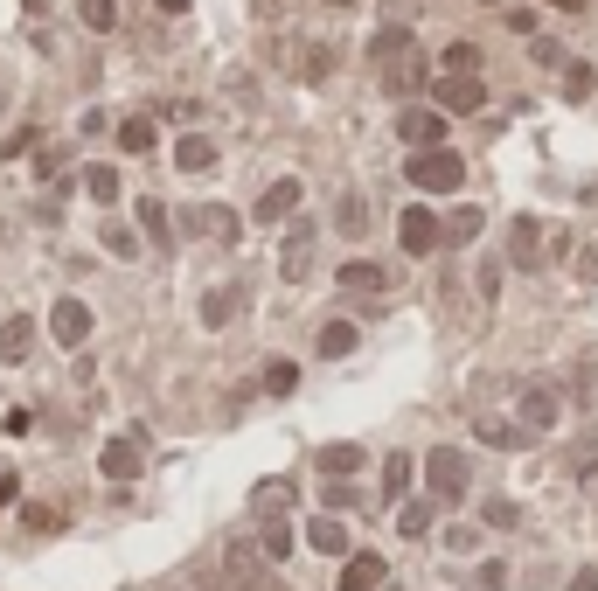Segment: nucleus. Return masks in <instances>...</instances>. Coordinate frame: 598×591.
Instances as JSON below:
<instances>
[{"label": "nucleus", "mask_w": 598, "mask_h": 591, "mask_svg": "<svg viewBox=\"0 0 598 591\" xmlns=\"http://www.w3.org/2000/svg\"><path fill=\"white\" fill-rule=\"evenodd\" d=\"M404 181H411L418 195H459V188H466V160L452 147H418L404 160Z\"/></svg>", "instance_id": "obj_1"}, {"label": "nucleus", "mask_w": 598, "mask_h": 591, "mask_svg": "<svg viewBox=\"0 0 598 591\" xmlns=\"http://www.w3.org/2000/svg\"><path fill=\"white\" fill-rule=\"evenodd\" d=\"M299 202H306V181H299V174H279V181L258 188L251 223H258V230H279V223H293V216H299Z\"/></svg>", "instance_id": "obj_2"}, {"label": "nucleus", "mask_w": 598, "mask_h": 591, "mask_svg": "<svg viewBox=\"0 0 598 591\" xmlns=\"http://www.w3.org/2000/svg\"><path fill=\"white\" fill-rule=\"evenodd\" d=\"M397 244H404L411 258H432V251L446 244V223H439V209H432V202H411V209L397 216Z\"/></svg>", "instance_id": "obj_3"}, {"label": "nucleus", "mask_w": 598, "mask_h": 591, "mask_svg": "<svg viewBox=\"0 0 598 591\" xmlns=\"http://www.w3.org/2000/svg\"><path fill=\"white\" fill-rule=\"evenodd\" d=\"M432 105H439L446 119H466V112L487 105V84H480V77H459V70H439V77H432Z\"/></svg>", "instance_id": "obj_4"}, {"label": "nucleus", "mask_w": 598, "mask_h": 591, "mask_svg": "<svg viewBox=\"0 0 598 591\" xmlns=\"http://www.w3.org/2000/svg\"><path fill=\"white\" fill-rule=\"evenodd\" d=\"M446 133H452V119L439 112V105H404L397 112V140L418 153V147H446Z\"/></svg>", "instance_id": "obj_5"}, {"label": "nucleus", "mask_w": 598, "mask_h": 591, "mask_svg": "<svg viewBox=\"0 0 598 591\" xmlns=\"http://www.w3.org/2000/svg\"><path fill=\"white\" fill-rule=\"evenodd\" d=\"M77 188H84L98 209L126 202V174H119V160H84V167H77Z\"/></svg>", "instance_id": "obj_6"}, {"label": "nucleus", "mask_w": 598, "mask_h": 591, "mask_svg": "<svg viewBox=\"0 0 598 591\" xmlns=\"http://www.w3.org/2000/svg\"><path fill=\"white\" fill-rule=\"evenodd\" d=\"M216 160H223V147H216V133H202V126H188V133L174 140V167H181L188 181H195V174H209Z\"/></svg>", "instance_id": "obj_7"}, {"label": "nucleus", "mask_w": 598, "mask_h": 591, "mask_svg": "<svg viewBox=\"0 0 598 591\" xmlns=\"http://www.w3.org/2000/svg\"><path fill=\"white\" fill-rule=\"evenodd\" d=\"M425 480H432V501H459L466 494V452H432L425 459Z\"/></svg>", "instance_id": "obj_8"}, {"label": "nucleus", "mask_w": 598, "mask_h": 591, "mask_svg": "<svg viewBox=\"0 0 598 591\" xmlns=\"http://www.w3.org/2000/svg\"><path fill=\"white\" fill-rule=\"evenodd\" d=\"M112 147L126 153V160L153 153V147H160V119H153V112H126V119L112 126Z\"/></svg>", "instance_id": "obj_9"}, {"label": "nucleus", "mask_w": 598, "mask_h": 591, "mask_svg": "<svg viewBox=\"0 0 598 591\" xmlns=\"http://www.w3.org/2000/svg\"><path fill=\"white\" fill-rule=\"evenodd\" d=\"M411 49H418V42H411V28H404V21H383V28L369 35V63H376V70H390V63H404Z\"/></svg>", "instance_id": "obj_10"}, {"label": "nucleus", "mask_w": 598, "mask_h": 591, "mask_svg": "<svg viewBox=\"0 0 598 591\" xmlns=\"http://www.w3.org/2000/svg\"><path fill=\"white\" fill-rule=\"evenodd\" d=\"M508 258H515L522 272L543 265V223H536V216H515V230H508Z\"/></svg>", "instance_id": "obj_11"}, {"label": "nucleus", "mask_w": 598, "mask_h": 591, "mask_svg": "<svg viewBox=\"0 0 598 591\" xmlns=\"http://www.w3.org/2000/svg\"><path fill=\"white\" fill-rule=\"evenodd\" d=\"M334 286H341V293H390V272H383L376 258H348V265L334 272Z\"/></svg>", "instance_id": "obj_12"}, {"label": "nucleus", "mask_w": 598, "mask_h": 591, "mask_svg": "<svg viewBox=\"0 0 598 591\" xmlns=\"http://www.w3.org/2000/svg\"><path fill=\"white\" fill-rule=\"evenodd\" d=\"M49 334H56L63 348H77V341L91 334V306H84V299H56V313H49Z\"/></svg>", "instance_id": "obj_13"}, {"label": "nucleus", "mask_w": 598, "mask_h": 591, "mask_svg": "<svg viewBox=\"0 0 598 591\" xmlns=\"http://www.w3.org/2000/svg\"><path fill=\"white\" fill-rule=\"evenodd\" d=\"M133 223H140V237H147V244H160V251H167L174 216H167V202H160V195H140V202H133Z\"/></svg>", "instance_id": "obj_14"}, {"label": "nucleus", "mask_w": 598, "mask_h": 591, "mask_svg": "<svg viewBox=\"0 0 598 591\" xmlns=\"http://www.w3.org/2000/svg\"><path fill=\"white\" fill-rule=\"evenodd\" d=\"M550 425H557V390L529 383L522 390V432H550Z\"/></svg>", "instance_id": "obj_15"}, {"label": "nucleus", "mask_w": 598, "mask_h": 591, "mask_svg": "<svg viewBox=\"0 0 598 591\" xmlns=\"http://www.w3.org/2000/svg\"><path fill=\"white\" fill-rule=\"evenodd\" d=\"M202 230H209V237H216L223 251H230V244H244V216H237L230 202H216V209H202Z\"/></svg>", "instance_id": "obj_16"}, {"label": "nucleus", "mask_w": 598, "mask_h": 591, "mask_svg": "<svg viewBox=\"0 0 598 591\" xmlns=\"http://www.w3.org/2000/svg\"><path fill=\"white\" fill-rule=\"evenodd\" d=\"M77 28L84 35H119V0H77Z\"/></svg>", "instance_id": "obj_17"}, {"label": "nucleus", "mask_w": 598, "mask_h": 591, "mask_svg": "<svg viewBox=\"0 0 598 591\" xmlns=\"http://www.w3.org/2000/svg\"><path fill=\"white\" fill-rule=\"evenodd\" d=\"M28 341H35V320H28V313L0 320V362H21V355H28Z\"/></svg>", "instance_id": "obj_18"}, {"label": "nucleus", "mask_w": 598, "mask_h": 591, "mask_svg": "<svg viewBox=\"0 0 598 591\" xmlns=\"http://www.w3.org/2000/svg\"><path fill=\"white\" fill-rule=\"evenodd\" d=\"M376 585H383V557H369V550H362V557H348L341 591H376Z\"/></svg>", "instance_id": "obj_19"}, {"label": "nucleus", "mask_w": 598, "mask_h": 591, "mask_svg": "<svg viewBox=\"0 0 598 591\" xmlns=\"http://www.w3.org/2000/svg\"><path fill=\"white\" fill-rule=\"evenodd\" d=\"M334 230H341V237H362V230H369V202H362L355 188L334 202Z\"/></svg>", "instance_id": "obj_20"}, {"label": "nucleus", "mask_w": 598, "mask_h": 591, "mask_svg": "<svg viewBox=\"0 0 598 591\" xmlns=\"http://www.w3.org/2000/svg\"><path fill=\"white\" fill-rule=\"evenodd\" d=\"M306 543L327 550V557H341V550H348V529H341L334 515H313V522H306Z\"/></svg>", "instance_id": "obj_21"}, {"label": "nucleus", "mask_w": 598, "mask_h": 591, "mask_svg": "<svg viewBox=\"0 0 598 591\" xmlns=\"http://www.w3.org/2000/svg\"><path fill=\"white\" fill-rule=\"evenodd\" d=\"M140 244H147V237H140V223H105V251H112V258H126V265H133V258H140Z\"/></svg>", "instance_id": "obj_22"}, {"label": "nucleus", "mask_w": 598, "mask_h": 591, "mask_svg": "<svg viewBox=\"0 0 598 591\" xmlns=\"http://www.w3.org/2000/svg\"><path fill=\"white\" fill-rule=\"evenodd\" d=\"M313 348H320V355H355V327H348V320H327V327L313 334Z\"/></svg>", "instance_id": "obj_23"}, {"label": "nucleus", "mask_w": 598, "mask_h": 591, "mask_svg": "<svg viewBox=\"0 0 598 591\" xmlns=\"http://www.w3.org/2000/svg\"><path fill=\"white\" fill-rule=\"evenodd\" d=\"M480 223H487V216H480L473 202H466V209H452V216H446V244H473V237H480Z\"/></svg>", "instance_id": "obj_24"}, {"label": "nucleus", "mask_w": 598, "mask_h": 591, "mask_svg": "<svg viewBox=\"0 0 598 591\" xmlns=\"http://www.w3.org/2000/svg\"><path fill=\"white\" fill-rule=\"evenodd\" d=\"M362 466V445H320V473H355Z\"/></svg>", "instance_id": "obj_25"}, {"label": "nucleus", "mask_w": 598, "mask_h": 591, "mask_svg": "<svg viewBox=\"0 0 598 591\" xmlns=\"http://www.w3.org/2000/svg\"><path fill=\"white\" fill-rule=\"evenodd\" d=\"M439 70H459V77H480V49H473V42H452L446 56H439Z\"/></svg>", "instance_id": "obj_26"}, {"label": "nucleus", "mask_w": 598, "mask_h": 591, "mask_svg": "<svg viewBox=\"0 0 598 591\" xmlns=\"http://www.w3.org/2000/svg\"><path fill=\"white\" fill-rule=\"evenodd\" d=\"M473 432H480V445H522V425H508V418H480Z\"/></svg>", "instance_id": "obj_27"}, {"label": "nucleus", "mask_w": 598, "mask_h": 591, "mask_svg": "<svg viewBox=\"0 0 598 591\" xmlns=\"http://www.w3.org/2000/svg\"><path fill=\"white\" fill-rule=\"evenodd\" d=\"M112 126H119V119H112L105 105H84V112H77V140H98V133H112Z\"/></svg>", "instance_id": "obj_28"}, {"label": "nucleus", "mask_w": 598, "mask_h": 591, "mask_svg": "<svg viewBox=\"0 0 598 591\" xmlns=\"http://www.w3.org/2000/svg\"><path fill=\"white\" fill-rule=\"evenodd\" d=\"M98 466H105L112 480H133V473H140V459H133V445H112V452H105Z\"/></svg>", "instance_id": "obj_29"}, {"label": "nucleus", "mask_w": 598, "mask_h": 591, "mask_svg": "<svg viewBox=\"0 0 598 591\" xmlns=\"http://www.w3.org/2000/svg\"><path fill=\"white\" fill-rule=\"evenodd\" d=\"M397 529H404V536H425V529H432V501H404Z\"/></svg>", "instance_id": "obj_30"}, {"label": "nucleus", "mask_w": 598, "mask_h": 591, "mask_svg": "<svg viewBox=\"0 0 598 591\" xmlns=\"http://www.w3.org/2000/svg\"><path fill=\"white\" fill-rule=\"evenodd\" d=\"M230 293H237V286H223V293H209V299H202V320H209V327H223V320L237 313V299H230Z\"/></svg>", "instance_id": "obj_31"}, {"label": "nucleus", "mask_w": 598, "mask_h": 591, "mask_svg": "<svg viewBox=\"0 0 598 591\" xmlns=\"http://www.w3.org/2000/svg\"><path fill=\"white\" fill-rule=\"evenodd\" d=\"M320 77H334V49H327V42L306 49V84H320Z\"/></svg>", "instance_id": "obj_32"}, {"label": "nucleus", "mask_w": 598, "mask_h": 591, "mask_svg": "<svg viewBox=\"0 0 598 591\" xmlns=\"http://www.w3.org/2000/svg\"><path fill=\"white\" fill-rule=\"evenodd\" d=\"M564 98H592V70H585V63L564 70Z\"/></svg>", "instance_id": "obj_33"}, {"label": "nucleus", "mask_w": 598, "mask_h": 591, "mask_svg": "<svg viewBox=\"0 0 598 591\" xmlns=\"http://www.w3.org/2000/svg\"><path fill=\"white\" fill-rule=\"evenodd\" d=\"M473 578H480V591H501V585H508V564H501V557H487Z\"/></svg>", "instance_id": "obj_34"}, {"label": "nucleus", "mask_w": 598, "mask_h": 591, "mask_svg": "<svg viewBox=\"0 0 598 591\" xmlns=\"http://www.w3.org/2000/svg\"><path fill=\"white\" fill-rule=\"evenodd\" d=\"M404 480H411V466H404V459H390V466H383V494H404Z\"/></svg>", "instance_id": "obj_35"}, {"label": "nucleus", "mask_w": 598, "mask_h": 591, "mask_svg": "<svg viewBox=\"0 0 598 591\" xmlns=\"http://www.w3.org/2000/svg\"><path fill=\"white\" fill-rule=\"evenodd\" d=\"M487 522H494V529H515L522 515H515V501H487Z\"/></svg>", "instance_id": "obj_36"}, {"label": "nucleus", "mask_w": 598, "mask_h": 591, "mask_svg": "<svg viewBox=\"0 0 598 591\" xmlns=\"http://www.w3.org/2000/svg\"><path fill=\"white\" fill-rule=\"evenodd\" d=\"M501 21H508V28H515V35H536V14H529V7H508V14H501Z\"/></svg>", "instance_id": "obj_37"}, {"label": "nucleus", "mask_w": 598, "mask_h": 591, "mask_svg": "<svg viewBox=\"0 0 598 591\" xmlns=\"http://www.w3.org/2000/svg\"><path fill=\"white\" fill-rule=\"evenodd\" d=\"M578 279H598V244H585V251H578Z\"/></svg>", "instance_id": "obj_38"}, {"label": "nucleus", "mask_w": 598, "mask_h": 591, "mask_svg": "<svg viewBox=\"0 0 598 591\" xmlns=\"http://www.w3.org/2000/svg\"><path fill=\"white\" fill-rule=\"evenodd\" d=\"M571 591H598V564H585V571L571 578Z\"/></svg>", "instance_id": "obj_39"}, {"label": "nucleus", "mask_w": 598, "mask_h": 591, "mask_svg": "<svg viewBox=\"0 0 598 591\" xmlns=\"http://www.w3.org/2000/svg\"><path fill=\"white\" fill-rule=\"evenodd\" d=\"M153 7H160V14H188V0H153Z\"/></svg>", "instance_id": "obj_40"}, {"label": "nucleus", "mask_w": 598, "mask_h": 591, "mask_svg": "<svg viewBox=\"0 0 598 591\" xmlns=\"http://www.w3.org/2000/svg\"><path fill=\"white\" fill-rule=\"evenodd\" d=\"M543 7H564V14H578V7H585V0H543Z\"/></svg>", "instance_id": "obj_41"}, {"label": "nucleus", "mask_w": 598, "mask_h": 591, "mask_svg": "<svg viewBox=\"0 0 598 591\" xmlns=\"http://www.w3.org/2000/svg\"><path fill=\"white\" fill-rule=\"evenodd\" d=\"M320 7H334V14H348V7H355V0H320Z\"/></svg>", "instance_id": "obj_42"}, {"label": "nucleus", "mask_w": 598, "mask_h": 591, "mask_svg": "<svg viewBox=\"0 0 598 591\" xmlns=\"http://www.w3.org/2000/svg\"><path fill=\"white\" fill-rule=\"evenodd\" d=\"M487 7H501V0H487Z\"/></svg>", "instance_id": "obj_43"}]
</instances>
